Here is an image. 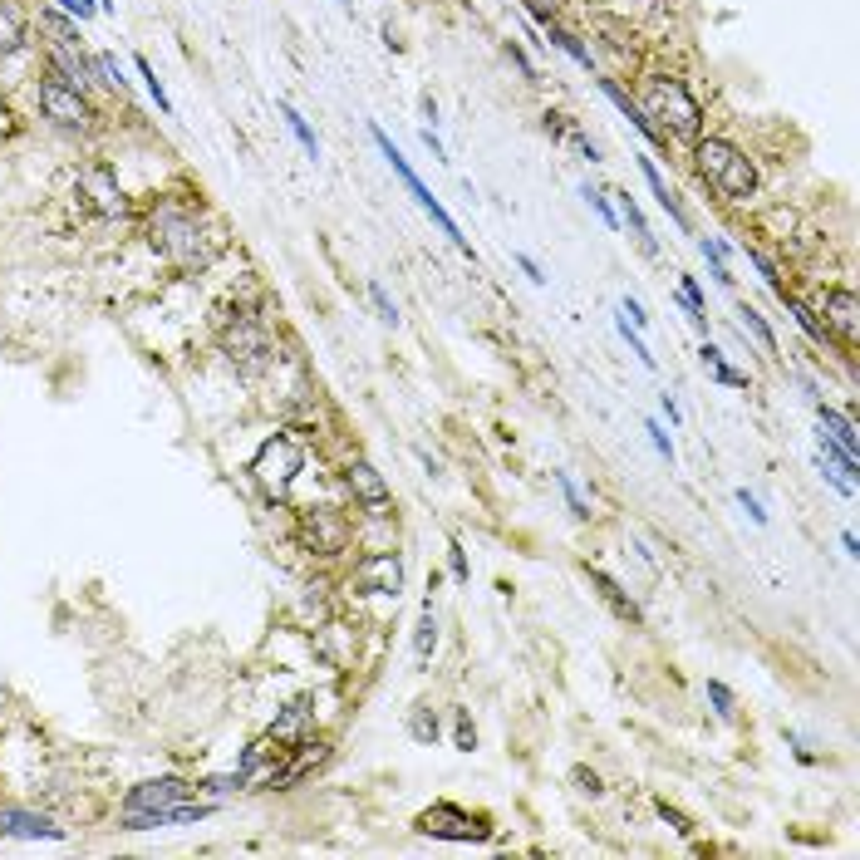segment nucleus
Here are the masks:
<instances>
[{
	"mask_svg": "<svg viewBox=\"0 0 860 860\" xmlns=\"http://www.w3.org/2000/svg\"><path fill=\"white\" fill-rule=\"evenodd\" d=\"M148 246H153L168 266L197 276V271H207V266L222 256L227 231H222V222H212L202 207L163 202V207H153V217H148Z\"/></svg>",
	"mask_w": 860,
	"mask_h": 860,
	"instance_id": "obj_1",
	"label": "nucleus"
},
{
	"mask_svg": "<svg viewBox=\"0 0 860 860\" xmlns=\"http://www.w3.org/2000/svg\"><path fill=\"white\" fill-rule=\"evenodd\" d=\"M634 104H639V114L649 118V128H654L664 143H669V138H674V143H693V138L703 133V123H708L698 94L688 89L679 74H664V69H644V74H639Z\"/></svg>",
	"mask_w": 860,
	"mask_h": 860,
	"instance_id": "obj_2",
	"label": "nucleus"
},
{
	"mask_svg": "<svg viewBox=\"0 0 860 860\" xmlns=\"http://www.w3.org/2000/svg\"><path fill=\"white\" fill-rule=\"evenodd\" d=\"M688 148H693V172H698V182H703L718 202H752V197H757L762 177H757V163H752V153H747L743 143H733V138H723V133H698Z\"/></svg>",
	"mask_w": 860,
	"mask_h": 860,
	"instance_id": "obj_3",
	"label": "nucleus"
},
{
	"mask_svg": "<svg viewBox=\"0 0 860 860\" xmlns=\"http://www.w3.org/2000/svg\"><path fill=\"white\" fill-rule=\"evenodd\" d=\"M300 472H305V443H300L290 428L271 433V438L256 448V458H251V482H256L271 502H286Z\"/></svg>",
	"mask_w": 860,
	"mask_h": 860,
	"instance_id": "obj_4",
	"label": "nucleus"
},
{
	"mask_svg": "<svg viewBox=\"0 0 860 860\" xmlns=\"http://www.w3.org/2000/svg\"><path fill=\"white\" fill-rule=\"evenodd\" d=\"M369 138H374V148L384 153V163H389V168L399 172V182L408 187V197H413V202H418V207H423V212H428V217L438 222V231H443V236H448V241L458 246V251L467 256V261H477V251H472V241H467V236H462V227L453 222V212H448V207H443V202H438V197H433V192L423 187V177H418V172L408 168V158H403L399 148H394V138H389V133H384L379 123H369Z\"/></svg>",
	"mask_w": 860,
	"mask_h": 860,
	"instance_id": "obj_5",
	"label": "nucleus"
},
{
	"mask_svg": "<svg viewBox=\"0 0 860 860\" xmlns=\"http://www.w3.org/2000/svg\"><path fill=\"white\" fill-rule=\"evenodd\" d=\"M413 826H418V836L458 841V846H482V841H492V836H497V826H492V816H487V811H472V806H462V802L423 806Z\"/></svg>",
	"mask_w": 860,
	"mask_h": 860,
	"instance_id": "obj_6",
	"label": "nucleus"
},
{
	"mask_svg": "<svg viewBox=\"0 0 860 860\" xmlns=\"http://www.w3.org/2000/svg\"><path fill=\"white\" fill-rule=\"evenodd\" d=\"M231 315H236V320H222V349L231 354V364H236L241 374L271 369L276 340H271V330L261 325V315H251V310H231Z\"/></svg>",
	"mask_w": 860,
	"mask_h": 860,
	"instance_id": "obj_7",
	"label": "nucleus"
},
{
	"mask_svg": "<svg viewBox=\"0 0 860 860\" xmlns=\"http://www.w3.org/2000/svg\"><path fill=\"white\" fill-rule=\"evenodd\" d=\"M35 99H40V114L50 118L55 128H64V133H89V128H94V109H89V94L69 89V84H64L59 74H50V69H45V79H40Z\"/></svg>",
	"mask_w": 860,
	"mask_h": 860,
	"instance_id": "obj_8",
	"label": "nucleus"
},
{
	"mask_svg": "<svg viewBox=\"0 0 860 860\" xmlns=\"http://www.w3.org/2000/svg\"><path fill=\"white\" fill-rule=\"evenodd\" d=\"M340 482H344V492H349V502H354L364 516H389L394 512V487H389V477H384L369 458H349L344 462Z\"/></svg>",
	"mask_w": 860,
	"mask_h": 860,
	"instance_id": "obj_9",
	"label": "nucleus"
},
{
	"mask_svg": "<svg viewBox=\"0 0 860 860\" xmlns=\"http://www.w3.org/2000/svg\"><path fill=\"white\" fill-rule=\"evenodd\" d=\"M349 585L359 595H384V600H399L403 595V556L399 551H364L349 571Z\"/></svg>",
	"mask_w": 860,
	"mask_h": 860,
	"instance_id": "obj_10",
	"label": "nucleus"
},
{
	"mask_svg": "<svg viewBox=\"0 0 860 860\" xmlns=\"http://www.w3.org/2000/svg\"><path fill=\"white\" fill-rule=\"evenodd\" d=\"M816 320L826 325L831 344L856 349L860 344V295L851 286H831L821 295V305H816Z\"/></svg>",
	"mask_w": 860,
	"mask_h": 860,
	"instance_id": "obj_11",
	"label": "nucleus"
},
{
	"mask_svg": "<svg viewBox=\"0 0 860 860\" xmlns=\"http://www.w3.org/2000/svg\"><path fill=\"white\" fill-rule=\"evenodd\" d=\"M300 536H305V546L315 556H340V551H349V541H354V526L335 507H305L300 512Z\"/></svg>",
	"mask_w": 860,
	"mask_h": 860,
	"instance_id": "obj_12",
	"label": "nucleus"
},
{
	"mask_svg": "<svg viewBox=\"0 0 860 860\" xmlns=\"http://www.w3.org/2000/svg\"><path fill=\"white\" fill-rule=\"evenodd\" d=\"M192 797H197V787L187 777H148L123 797V811H158V806H177L192 802Z\"/></svg>",
	"mask_w": 860,
	"mask_h": 860,
	"instance_id": "obj_13",
	"label": "nucleus"
},
{
	"mask_svg": "<svg viewBox=\"0 0 860 860\" xmlns=\"http://www.w3.org/2000/svg\"><path fill=\"white\" fill-rule=\"evenodd\" d=\"M217 806L212 802H177L158 806V811H123V831H158V826H187V821H207Z\"/></svg>",
	"mask_w": 860,
	"mask_h": 860,
	"instance_id": "obj_14",
	"label": "nucleus"
},
{
	"mask_svg": "<svg viewBox=\"0 0 860 860\" xmlns=\"http://www.w3.org/2000/svg\"><path fill=\"white\" fill-rule=\"evenodd\" d=\"M79 197H89V207H94L104 222L128 217V197L118 192V182L109 177V168H84L79 172Z\"/></svg>",
	"mask_w": 860,
	"mask_h": 860,
	"instance_id": "obj_15",
	"label": "nucleus"
},
{
	"mask_svg": "<svg viewBox=\"0 0 860 860\" xmlns=\"http://www.w3.org/2000/svg\"><path fill=\"white\" fill-rule=\"evenodd\" d=\"M585 580H590V590H595V595L610 605V615H615L620 625H634V630L644 625V610H639V600H634L630 590H625V585H620L610 571H600V566H585Z\"/></svg>",
	"mask_w": 860,
	"mask_h": 860,
	"instance_id": "obj_16",
	"label": "nucleus"
},
{
	"mask_svg": "<svg viewBox=\"0 0 860 860\" xmlns=\"http://www.w3.org/2000/svg\"><path fill=\"white\" fill-rule=\"evenodd\" d=\"M541 128L551 133V143H561V148H571V153H580L585 163H600V143L580 128V118L561 114V109H546L541 114Z\"/></svg>",
	"mask_w": 860,
	"mask_h": 860,
	"instance_id": "obj_17",
	"label": "nucleus"
},
{
	"mask_svg": "<svg viewBox=\"0 0 860 860\" xmlns=\"http://www.w3.org/2000/svg\"><path fill=\"white\" fill-rule=\"evenodd\" d=\"M639 177L649 182V192H654L659 212H664V217H669V222H674V227H679V231L688 236V231H693V217H688V207L679 202V192H674V187L664 182V172H659V163H654V158H644V153H639Z\"/></svg>",
	"mask_w": 860,
	"mask_h": 860,
	"instance_id": "obj_18",
	"label": "nucleus"
},
{
	"mask_svg": "<svg viewBox=\"0 0 860 860\" xmlns=\"http://www.w3.org/2000/svg\"><path fill=\"white\" fill-rule=\"evenodd\" d=\"M271 738L281 747H295V743H305V738H315V708H310V698H290L286 708L276 713V723H271Z\"/></svg>",
	"mask_w": 860,
	"mask_h": 860,
	"instance_id": "obj_19",
	"label": "nucleus"
},
{
	"mask_svg": "<svg viewBox=\"0 0 860 860\" xmlns=\"http://www.w3.org/2000/svg\"><path fill=\"white\" fill-rule=\"evenodd\" d=\"M0 836H25V841H64V826L50 816L20 811V806H0Z\"/></svg>",
	"mask_w": 860,
	"mask_h": 860,
	"instance_id": "obj_20",
	"label": "nucleus"
},
{
	"mask_svg": "<svg viewBox=\"0 0 860 860\" xmlns=\"http://www.w3.org/2000/svg\"><path fill=\"white\" fill-rule=\"evenodd\" d=\"M615 197V217H620V227H630L634 246L649 256V261H659V236H654V227H649V217L639 212V202H634L630 192H610Z\"/></svg>",
	"mask_w": 860,
	"mask_h": 860,
	"instance_id": "obj_21",
	"label": "nucleus"
},
{
	"mask_svg": "<svg viewBox=\"0 0 860 860\" xmlns=\"http://www.w3.org/2000/svg\"><path fill=\"white\" fill-rule=\"evenodd\" d=\"M600 94H605V99H610V104L620 109V118H630V128H634V133H639V138H644V143H649V148H664V138H659V133L649 128V118L639 114V104H634V94H630V89H625V84H620V79H600Z\"/></svg>",
	"mask_w": 860,
	"mask_h": 860,
	"instance_id": "obj_22",
	"label": "nucleus"
},
{
	"mask_svg": "<svg viewBox=\"0 0 860 860\" xmlns=\"http://www.w3.org/2000/svg\"><path fill=\"white\" fill-rule=\"evenodd\" d=\"M30 45V15L20 0H0V59L20 55Z\"/></svg>",
	"mask_w": 860,
	"mask_h": 860,
	"instance_id": "obj_23",
	"label": "nucleus"
},
{
	"mask_svg": "<svg viewBox=\"0 0 860 860\" xmlns=\"http://www.w3.org/2000/svg\"><path fill=\"white\" fill-rule=\"evenodd\" d=\"M816 408V423H821V433H831L846 453H860V428H856V418L851 413H841V408H831V403H811Z\"/></svg>",
	"mask_w": 860,
	"mask_h": 860,
	"instance_id": "obj_24",
	"label": "nucleus"
},
{
	"mask_svg": "<svg viewBox=\"0 0 860 860\" xmlns=\"http://www.w3.org/2000/svg\"><path fill=\"white\" fill-rule=\"evenodd\" d=\"M698 364H703V369L713 374V384H723V389H747V384H752L743 369H733V364H728V354H723L713 340L698 344Z\"/></svg>",
	"mask_w": 860,
	"mask_h": 860,
	"instance_id": "obj_25",
	"label": "nucleus"
},
{
	"mask_svg": "<svg viewBox=\"0 0 860 860\" xmlns=\"http://www.w3.org/2000/svg\"><path fill=\"white\" fill-rule=\"evenodd\" d=\"M433 649H438V610H433V595H428L423 610H418V625H413V664L428 669L433 664Z\"/></svg>",
	"mask_w": 860,
	"mask_h": 860,
	"instance_id": "obj_26",
	"label": "nucleus"
},
{
	"mask_svg": "<svg viewBox=\"0 0 860 860\" xmlns=\"http://www.w3.org/2000/svg\"><path fill=\"white\" fill-rule=\"evenodd\" d=\"M777 300L787 305V315H792V320H797V325L806 330V340H811V344H821V349H831V335H826V325L816 320V310L806 305L802 295H792V290H777Z\"/></svg>",
	"mask_w": 860,
	"mask_h": 860,
	"instance_id": "obj_27",
	"label": "nucleus"
},
{
	"mask_svg": "<svg viewBox=\"0 0 860 860\" xmlns=\"http://www.w3.org/2000/svg\"><path fill=\"white\" fill-rule=\"evenodd\" d=\"M541 35H546V45L566 50V55H571L575 64H580V69H595V55H590V45H585L580 35H571L566 25H556V20H551V25H541Z\"/></svg>",
	"mask_w": 860,
	"mask_h": 860,
	"instance_id": "obj_28",
	"label": "nucleus"
},
{
	"mask_svg": "<svg viewBox=\"0 0 860 860\" xmlns=\"http://www.w3.org/2000/svg\"><path fill=\"white\" fill-rule=\"evenodd\" d=\"M816 458L831 462V467H836L846 482H856V477H860V458H856V453H846V448H841L831 433H816Z\"/></svg>",
	"mask_w": 860,
	"mask_h": 860,
	"instance_id": "obj_29",
	"label": "nucleus"
},
{
	"mask_svg": "<svg viewBox=\"0 0 860 860\" xmlns=\"http://www.w3.org/2000/svg\"><path fill=\"white\" fill-rule=\"evenodd\" d=\"M40 25H45L50 45H79V20H74L69 10H45Z\"/></svg>",
	"mask_w": 860,
	"mask_h": 860,
	"instance_id": "obj_30",
	"label": "nucleus"
},
{
	"mask_svg": "<svg viewBox=\"0 0 860 860\" xmlns=\"http://www.w3.org/2000/svg\"><path fill=\"white\" fill-rule=\"evenodd\" d=\"M281 118H286V128L295 133V143L305 148V158H310V163H320V133H315V128H310V123L300 118V109L281 104Z\"/></svg>",
	"mask_w": 860,
	"mask_h": 860,
	"instance_id": "obj_31",
	"label": "nucleus"
},
{
	"mask_svg": "<svg viewBox=\"0 0 860 860\" xmlns=\"http://www.w3.org/2000/svg\"><path fill=\"white\" fill-rule=\"evenodd\" d=\"M738 320H743L747 335L762 344V354H777V330L767 325V315H762V310H752V305H738Z\"/></svg>",
	"mask_w": 860,
	"mask_h": 860,
	"instance_id": "obj_32",
	"label": "nucleus"
},
{
	"mask_svg": "<svg viewBox=\"0 0 860 860\" xmlns=\"http://www.w3.org/2000/svg\"><path fill=\"white\" fill-rule=\"evenodd\" d=\"M703 698L713 703V713H718L723 723H733V718H738V693L723 684V679H708V684H703Z\"/></svg>",
	"mask_w": 860,
	"mask_h": 860,
	"instance_id": "obj_33",
	"label": "nucleus"
},
{
	"mask_svg": "<svg viewBox=\"0 0 860 860\" xmlns=\"http://www.w3.org/2000/svg\"><path fill=\"white\" fill-rule=\"evenodd\" d=\"M580 197H585V207H595V212H600V222H605V227H610V231H620V217H615V202H610V192H605V187H595V182L585 177V182H580Z\"/></svg>",
	"mask_w": 860,
	"mask_h": 860,
	"instance_id": "obj_34",
	"label": "nucleus"
},
{
	"mask_svg": "<svg viewBox=\"0 0 860 860\" xmlns=\"http://www.w3.org/2000/svg\"><path fill=\"white\" fill-rule=\"evenodd\" d=\"M408 733L418 738V743H438V713L428 708V703H413V718H408Z\"/></svg>",
	"mask_w": 860,
	"mask_h": 860,
	"instance_id": "obj_35",
	"label": "nucleus"
},
{
	"mask_svg": "<svg viewBox=\"0 0 860 860\" xmlns=\"http://www.w3.org/2000/svg\"><path fill=\"white\" fill-rule=\"evenodd\" d=\"M133 69H138V79L148 84V99L158 104V114H172V99H168V89H163V79L153 74V64H148V59L138 55V59H133Z\"/></svg>",
	"mask_w": 860,
	"mask_h": 860,
	"instance_id": "obj_36",
	"label": "nucleus"
},
{
	"mask_svg": "<svg viewBox=\"0 0 860 860\" xmlns=\"http://www.w3.org/2000/svg\"><path fill=\"white\" fill-rule=\"evenodd\" d=\"M615 330H620V340L630 344V354H634V359H639V364H644V369L654 374V369H659V359L649 354V344L639 340V330H634V325H630V320H625V315H615Z\"/></svg>",
	"mask_w": 860,
	"mask_h": 860,
	"instance_id": "obj_37",
	"label": "nucleus"
},
{
	"mask_svg": "<svg viewBox=\"0 0 860 860\" xmlns=\"http://www.w3.org/2000/svg\"><path fill=\"white\" fill-rule=\"evenodd\" d=\"M743 256H747V266H752V271H757V276H762L772 290H787V286H782V271H777V261H772V256H762L757 246H743Z\"/></svg>",
	"mask_w": 860,
	"mask_h": 860,
	"instance_id": "obj_38",
	"label": "nucleus"
},
{
	"mask_svg": "<svg viewBox=\"0 0 860 860\" xmlns=\"http://www.w3.org/2000/svg\"><path fill=\"white\" fill-rule=\"evenodd\" d=\"M556 487H561V497H566V507H571L575 521H590V502L580 497V487L571 482V472H556Z\"/></svg>",
	"mask_w": 860,
	"mask_h": 860,
	"instance_id": "obj_39",
	"label": "nucleus"
},
{
	"mask_svg": "<svg viewBox=\"0 0 860 860\" xmlns=\"http://www.w3.org/2000/svg\"><path fill=\"white\" fill-rule=\"evenodd\" d=\"M94 79H104V84H109L114 94H123V89H128V79H123V69H118V59H114V55H104V50L94 55Z\"/></svg>",
	"mask_w": 860,
	"mask_h": 860,
	"instance_id": "obj_40",
	"label": "nucleus"
},
{
	"mask_svg": "<svg viewBox=\"0 0 860 860\" xmlns=\"http://www.w3.org/2000/svg\"><path fill=\"white\" fill-rule=\"evenodd\" d=\"M644 433H649V443H654V453H659V458H664V462H669V467H674V458H679V453H674V438L664 433V423H659V418H644Z\"/></svg>",
	"mask_w": 860,
	"mask_h": 860,
	"instance_id": "obj_41",
	"label": "nucleus"
},
{
	"mask_svg": "<svg viewBox=\"0 0 860 860\" xmlns=\"http://www.w3.org/2000/svg\"><path fill=\"white\" fill-rule=\"evenodd\" d=\"M453 743H458V752H472V747H477V723H472L467 708L453 713Z\"/></svg>",
	"mask_w": 860,
	"mask_h": 860,
	"instance_id": "obj_42",
	"label": "nucleus"
},
{
	"mask_svg": "<svg viewBox=\"0 0 860 860\" xmlns=\"http://www.w3.org/2000/svg\"><path fill=\"white\" fill-rule=\"evenodd\" d=\"M448 575H453L458 585H467V580H472V561H467V546H462L458 536L448 541Z\"/></svg>",
	"mask_w": 860,
	"mask_h": 860,
	"instance_id": "obj_43",
	"label": "nucleus"
},
{
	"mask_svg": "<svg viewBox=\"0 0 860 860\" xmlns=\"http://www.w3.org/2000/svg\"><path fill=\"white\" fill-rule=\"evenodd\" d=\"M369 305L379 310V320H384V325H399V305L389 300V290L379 286V281H369Z\"/></svg>",
	"mask_w": 860,
	"mask_h": 860,
	"instance_id": "obj_44",
	"label": "nucleus"
},
{
	"mask_svg": "<svg viewBox=\"0 0 860 860\" xmlns=\"http://www.w3.org/2000/svg\"><path fill=\"white\" fill-rule=\"evenodd\" d=\"M698 251H703V261H733V246L718 236H698Z\"/></svg>",
	"mask_w": 860,
	"mask_h": 860,
	"instance_id": "obj_45",
	"label": "nucleus"
},
{
	"mask_svg": "<svg viewBox=\"0 0 860 860\" xmlns=\"http://www.w3.org/2000/svg\"><path fill=\"white\" fill-rule=\"evenodd\" d=\"M516 266H521V276H526L531 286H546V281H551V276L541 271V261H536L531 251H516Z\"/></svg>",
	"mask_w": 860,
	"mask_h": 860,
	"instance_id": "obj_46",
	"label": "nucleus"
},
{
	"mask_svg": "<svg viewBox=\"0 0 860 860\" xmlns=\"http://www.w3.org/2000/svg\"><path fill=\"white\" fill-rule=\"evenodd\" d=\"M521 5H526L531 25H551V20H556V5H561V0H521Z\"/></svg>",
	"mask_w": 860,
	"mask_h": 860,
	"instance_id": "obj_47",
	"label": "nucleus"
},
{
	"mask_svg": "<svg viewBox=\"0 0 860 860\" xmlns=\"http://www.w3.org/2000/svg\"><path fill=\"white\" fill-rule=\"evenodd\" d=\"M733 497H738V507H743V512L752 516V526H767V507H762V502H757V497H752L747 487H738Z\"/></svg>",
	"mask_w": 860,
	"mask_h": 860,
	"instance_id": "obj_48",
	"label": "nucleus"
},
{
	"mask_svg": "<svg viewBox=\"0 0 860 860\" xmlns=\"http://www.w3.org/2000/svg\"><path fill=\"white\" fill-rule=\"evenodd\" d=\"M502 55L512 59L516 69H521V74H526V79H531V84H536V64H531V55H526V50H521V45H516V40H507V45H502Z\"/></svg>",
	"mask_w": 860,
	"mask_h": 860,
	"instance_id": "obj_49",
	"label": "nucleus"
},
{
	"mask_svg": "<svg viewBox=\"0 0 860 860\" xmlns=\"http://www.w3.org/2000/svg\"><path fill=\"white\" fill-rule=\"evenodd\" d=\"M620 315L630 320L634 330H649V310H644V305H639L634 295H625V300H620Z\"/></svg>",
	"mask_w": 860,
	"mask_h": 860,
	"instance_id": "obj_50",
	"label": "nucleus"
},
{
	"mask_svg": "<svg viewBox=\"0 0 860 860\" xmlns=\"http://www.w3.org/2000/svg\"><path fill=\"white\" fill-rule=\"evenodd\" d=\"M659 816H664V821H669V826H674L679 836H693V821H688L684 811H674L669 802H659Z\"/></svg>",
	"mask_w": 860,
	"mask_h": 860,
	"instance_id": "obj_51",
	"label": "nucleus"
},
{
	"mask_svg": "<svg viewBox=\"0 0 860 860\" xmlns=\"http://www.w3.org/2000/svg\"><path fill=\"white\" fill-rule=\"evenodd\" d=\"M59 10H69L74 20H89V15H94L99 5H94V0H59Z\"/></svg>",
	"mask_w": 860,
	"mask_h": 860,
	"instance_id": "obj_52",
	"label": "nucleus"
},
{
	"mask_svg": "<svg viewBox=\"0 0 860 860\" xmlns=\"http://www.w3.org/2000/svg\"><path fill=\"white\" fill-rule=\"evenodd\" d=\"M708 276H713V281H718L723 290H733V281H738V276L728 271V261H708Z\"/></svg>",
	"mask_w": 860,
	"mask_h": 860,
	"instance_id": "obj_53",
	"label": "nucleus"
},
{
	"mask_svg": "<svg viewBox=\"0 0 860 860\" xmlns=\"http://www.w3.org/2000/svg\"><path fill=\"white\" fill-rule=\"evenodd\" d=\"M659 413H664V418H669V423H674V428H679V423H684V408H679V403H674V394H659Z\"/></svg>",
	"mask_w": 860,
	"mask_h": 860,
	"instance_id": "obj_54",
	"label": "nucleus"
},
{
	"mask_svg": "<svg viewBox=\"0 0 860 860\" xmlns=\"http://www.w3.org/2000/svg\"><path fill=\"white\" fill-rule=\"evenodd\" d=\"M423 148L438 158V163H448V153H443V138H438V128H423Z\"/></svg>",
	"mask_w": 860,
	"mask_h": 860,
	"instance_id": "obj_55",
	"label": "nucleus"
},
{
	"mask_svg": "<svg viewBox=\"0 0 860 860\" xmlns=\"http://www.w3.org/2000/svg\"><path fill=\"white\" fill-rule=\"evenodd\" d=\"M575 782H580V792H590V797H600L605 787H600V777L595 772H585V767H575Z\"/></svg>",
	"mask_w": 860,
	"mask_h": 860,
	"instance_id": "obj_56",
	"label": "nucleus"
},
{
	"mask_svg": "<svg viewBox=\"0 0 860 860\" xmlns=\"http://www.w3.org/2000/svg\"><path fill=\"white\" fill-rule=\"evenodd\" d=\"M418 109H423V118H428V128H438V99H433V94H423V99H418Z\"/></svg>",
	"mask_w": 860,
	"mask_h": 860,
	"instance_id": "obj_57",
	"label": "nucleus"
},
{
	"mask_svg": "<svg viewBox=\"0 0 860 860\" xmlns=\"http://www.w3.org/2000/svg\"><path fill=\"white\" fill-rule=\"evenodd\" d=\"M841 551H846V556H851V561H856V556H860V541H856V531H851V526H846V531H841Z\"/></svg>",
	"mask_w": 860,
	"mask_h": 860,
	"instance_id": "obj_58",
	"label": "nucleus"
},
{
	"mask_svg": "<svg viewBox=\"0 0 860 860\" xmlns=\"http://www.w3.org/2000/svg\"><path fill=\"white\" fill-rule=\"evenodd\" d=\"M94 5H99V10H104V15H114V0H94Z\"/></svg>",
	"mask_w": 860,
	"mask_h": 860,
	"instance_id": "obj_59",
	"label": "nucleus"
},
{
	"mask_svg": "<svg viewBox=\"0 0 860 860\" xmlns=\"http://www.w3.org/2000/svg\"><path fill=\"white\" fill-rule=\"evenodd\" d=\"M335 5H340V10H349V5H354V0H335Z\"/></svg>",
	"mask_w": 860,
	"mask_h": 860,
	"instance_id": "obj_60",
	"label": "nucleus"
}]
</instances>
